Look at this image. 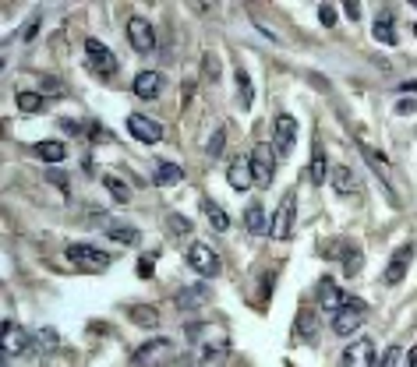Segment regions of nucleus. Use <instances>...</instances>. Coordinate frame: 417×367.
Returning a JSON list of instances; mask_svg holds the SVG:
<instances>
[{
	"label": "nucleus",
	"instance_id": "1",
	"mask_svg": "<svg viewBox=\"0 0 417 367\" xmlns=\"http://www.w3.org/2000/svg\"><path fill=\"white\" fill-rule=\"evenodd\" d=\"M293 141H297V120L290 113H280L273 120V152H276V159H287L290 156Z\"/></svg>",
	"mask_w": 417,
	"mask_h": 367
},
{
	"label": "nucleus",
	"instance_id": "2",
	"mask_svg": "<svg viewBox=\"0 0 417 367\" xmlns=\"http://www.w3.org/2000/svg\"><path fill=\"white\" fill-rule=\"evenodd\" d=\"M85 53H88V68H93V75H99V78H113L117 71H121L117 57H113L99 39H85Z\"/></svg>",
	"mask_w": 417,
	"mask_h": 367
},
{
	"label": "nucleus",
	"instance_id": "3",
	"mask_svg": "<svg viewBox=\"0 0 417 367\" xmlns=\"http://www.w3.org/2000/svg\"><path fill=\"white\" fill-rule=\"evenodd\" d=\"M248 163H251V177H255L258 188H269L273 173H276V152H273V145H255Z\"/></svg>",
	"mask_w": 417,
	"mask_h": 367
},
{
	"label": "nucleus",
	"instance_id": "4",
	"mask_svg": "<svg viewBox=\"0 0 417 367\" xmlns=\"http://www.w3.org/2000/svg\"><path fill=\"white\" fill-rule=\"evenodd\" d=\"M188 265L198 272V275H205V279H213V275H220V255L208 248V244H202V240H195L191 248H188Z\"/></svg>",
	"mask_w": 417,
	"mask_h": 367
},
{
	"label": "nucleus",
	"instance_id": "5",
	"mask_svg": "<svg viewBox=\"0 0 417 367\" xmlns=\"http://www.w3.org/2000/svg\"><path fill=\"white\" fill-rule=\"evenodd\" d=\"M365 315H368V308H365L361 300H343V308L333 315V332L336 335L357 332V328H361V321H365Z\"/></svg>",
	"mask_w": 417,
	"mask_h": 367
},
{
	"label": "nucleus",
	"instance_id": "6",
	"mask_svg": "<svg viewBox=\"0 0 417 367\" xmlns=\"http://www.w3.org/2000/svg\"><path fill=\"white\" fill-rule=\"evenodd\" d=\"M293 223H297V198L287 195V198L280 201V208H276V216L269 219V233H273L276 240H290V237H293Z\"/></svg>",
	"mask_w": 417,
	"mask_h": 367
},
{
	"label": "nucleus",
	"instance_id": "7",
	"mask_svg": "<svg viewBox=\"0 0 417 367\" xmlns=\"http://www.w3.org/2000/svg\"><path fill=\"white\" fill-rule=\"evenodd\" d=\"M68 261L78 265V268H88V272H103L110 265V258L96 248H88V244H71L68 248Z\"/></svg>",
	"mask_w": 417,
	"mask_h": 367
},
{
	"label": "nucleus",
	"instance_id": "8",
	"mask_svg": "<svg viewBox=\"0 0 417 367\" xmlns=\"http://www.w3.org/2000/svg\"><path fill=\"white\" fill-rule=\"evenodd\" d=\"M173 350V343L166 339V335H159V339H148V343H142L138 350H135V357H131V364L135 367H156L166 353Z\"/></svg>",
	"mask_w": 417,
	"mask_h": 367
},
{
	"label": "nucleus",
	"instance_id": "9",
	"mask_svg": "<svg viewBox=\"0 0 417 367\" xmlns=\"http://www.w3.org/2000/svg\"><path fill=\"white\" fill-rule=\"evenodd\" d=\"M128 131H131L135 141H142V145H156V141H163V124L148 120L145 113H131V117H128Z\"/></svg>",
	"mask_w": 417,
	"mask_h": 367
},
{
	"label": "nucleus",
	"instance_id": "10",
	"mask_svg": "<svg viewBox=\"0 0 417 367\" xmlns=\"http://www.w3.org/2000/svg\"><path fill=\"white\" fill-rule=\"evenodd\" d=\"M128 43H131L138 53H153V50H156V28L148 25L145 18H131V21H128Z\"/></svg>",
	"mask_w": 417,
	"mask_h": 367
},
{
	"label": "nucleus",
	"instance_id": "11",
	"mask_svg": "<svg viewBox=\"0 0 417 367\" xmlns=\"http://www.w3.org/2000/svg\"><path fill=\"white\" fill-rule=\"evenodd\" d=\"M410 261H414V244H403V248L393 251V258H389V265H385L382 279L389 283V286H400L403 275H407V268H410Z\"/></svg>",
	"mask_w": 417,
	"mask_h": 367
},
{
	"label": "nucleus",
	"instance_id": "12",
	"mask_svg": "<svg viewBox=\"0 0 417 367\" xmlns=\"http://www.w3.org/2000/svg\"><path fill=\"white\" fill-rule=\"evenodd\" d=\"M343 367H375V343L371 339H353L343 350Z\"/></svg>",
	"mask_w": 417,
	"mask_h": 367
},
{
	"label": "nucleus",
	"instance_id": "13",
	"mask_svg": "<svg viewBox=\"0 0 417 367\" xmlns=\"http://www.w3.org/2000/svg\"><path fill=\"white\" fill-rule=\"evenodd\" d=\"M0 350H4V357L28 353V350H32V335H28L25 328H18L14 321H4V343H0Z\"/></svg>",
	"mask_w": 417,
	"mask_h": 367
},
{
	"label": "nucleus",
	"instance_id": "14",
	"mask_svg": "<svg viewBox=\"0 0 417 367\" xmlns=\"http://www.w3.org/2000/svg\"><path fill=\"white\" fill-rule=\"evenodd\" d=\"M329 180H333V188H336L343 198L361 195V180H357V173H353L350 166H333V170H329Z\"/></svg>",
	"mask_w": 417,
	"mask_h": 367
},
{
	"label": "nucleus",
	"instance_id": "15",
	"mask_svg": "<svg viewBox=\"0 0 417 367\" xmlns=\"http://www.w3.org/2000/svg\"><path fill=\"white\" fill-rule=\"evenodd\" d=\"M343 300H347V297H343V290H340L333 279H322V283H318V308H322V311L336 315V311L343 308Z\"/></svg>",
	"mask_w": 417,
	"mask_h": 367
},
{
	"label": "nucleus",
	"instance_id": "16",
	"mask_svg": "<svg viewBox=\"0 0 417 367\" xmlns=\"http://www.w3.org/2000/svg\"><path fill=\"white\" fill-rule=\"evenodd\" d=\"M208 297H213V290H208L205 283H195V286L177 293V308H181V311H198Z\"/></svg>",
	"mask_w": 417,
	"mask_h": 367
},
{
	"label": "nucleus",
	"instance_id": "17",
	"mask_svg": "<svg viewBox=\"0 0 417 367\" xmlns=\"http://www.w3.org/2000/svg\"><path fill=\"white\" fill-rule=\"evenodd\" d=\"M159 92H163V75L159 71H142L135 78V96L138 99H156Z\"/></svg>",
	"mask_w": 417,
	"mask_h": 367
},
{
	"label": "nucleus",
	"instance_id": "18",
	"mask_svg": "<svg viewBox=\"0 0 417 367\" xmlns=\"http://www.w3.org/2000/svg\"><path fill=\"white\" fill-rule=\"evenodd\" d=\"M226 180H230V188H233V191H248L251 184H255V177H251V163H248V159H233L230 170H226Z\"/></svg>",
	"mask_w": 417,
	"mask_h": 367
},
{
	"label": "nucleus",
	"instance_id": "19",
	"mask_svg": "<svg viewBox=\"0 0 417 367\" xmlns=\"http://www.w3.org/2000/svg\"><path fill=\"white\" fill-rule=\"evenodd\" d=\"M329 159H325V152H322V145H315V152H311V166H308V180L311 184H325L329 180Z\"/></svg>",
	"mask_w": 417,
	"mask_h": 367
},
{
	"label": "nucleus",
	"instance_id": "20",
	"mask_svg": "<svg viewBox=\"0 0 417 367\" xmlns=\"http://www.w3.org/2000/svg\"><path fill=\"white\" fill-rule=\"evenodd\" d=\"M244 230H248V233H255V237L269 233V219H265L262 205H248V208H244Z\"/></svg>",
	"mask_w": 417,
	"mask_h": 367
},
{
	"label": "nucleus",
	"instance_id": "21",
	"mask_svg": "<svg viewBox=\"0 0 417 367\" xmlns=\"http://www.w3.org/2000/svg\"><path fill=\"white\" fill-rule=\"evenodd\" d=\"M202 212L208 216V223H213L216 233H226V230H230V216H226V212H223L213 198H202Z\"/></svg>",
	"mask_w": 417,
	"mask_h": 367
},
{
	"label": "nucleus",
	"instance_id": "22",
	"mask_svg": "<svg viewBox=\"0 0 417 367\" xmlns=\"http://www.w3.org/2000/svg\"><path fill=\"white\" fill-rule=\"evenodd\" d=\"M36 156H39V159H46V163H64L68 148H64V141L46 138V141H36Z\"/></svg>",
	"mask_w": 417,
	"mask_h": 367
},
{
	"label": "nucleus",
	"instance_id": "23",
	"mask_svg": "<svg viewBox=\"0 0 417 367\" xmlns=\"http://www.w3.org/2000/svg\"><path fill=\"white\" fill-rule=\"evenodd\" d=\"M153 180L159 184V188H170V184H181V180H184V170L177 166V163H156Z\"/></svg>",
	"mask_w": 417,
	"mask_h": 367
},
{
	"label": "nucleus",
	"instance_id": "24",
	"mask_svg": "<svg viewBox=\"0 0 417 367\" xmlns=\"http://www.w3.org/2000/svg\"><path fill=\"white\" fill-rule=\"evenodd\" d=\"M103 230H106L110 240H117V244H131V248H135L138 237H142V233H138L135 226H128V223H106Z\"/></svg>",
	"mask_w": 417,
	"mask_h": 367
},
{
	"label": "nucleus",
	"instance_id": "25",
	"mask_svg": "<svg viewBox=\"0 0 417 367\" xmlns=\"http://www.w3.org/2000/svg\"><path fill=\"white\" fill-rule=\"evenodd\" d=\"M128 318H131L135 325H145V328H156V325H159L156 308H148V304H138V308H131V311H128Z\"/></svg>",
	"mask_w": 417,
	"mask_h": 367
},
{
	"label": "nucleus",
	"instance_id": "26",
	"mask_svg": "<svg viewBox=\"0 0 417 367\" xmlns=\"http://www.w3.org/2000/svg\"><path fill=\"white\" fill-rule=\"evenodd\" d=\"M375 39L396 46V25H393V18H385V14H382V18L375 21Z\"/></svg>",
	"mask_w": 417,
	"mask_h": 367
},
{
	"label": "nucleus",
	"instance_id": "27",
	"mask_svg": "<svg viewBox=\"0 0 417 367\" xmlns=\"http://www.w3.org/2000/svg\"><path fill=\"white\" fill-rule=\"evenodd\" d=\"M43 96H39V92H18V110L21 113H39L43 110Z\"/></svg>",
	"mask_w": 417,
	"mask_h": 367
},
{
	"label": "nucleus",
	"instance_id": "28",
	"mask_svg": "<svg viewBox=\"0 0 417 367\" xmlns=\"http://www.w3.org/2000/svg\"><path fill=\"white\" fill-rule=\"evenodd\" d=\"M103 184H106V191H110L117 201H121V205H124V201H131V188H128L124 180H117V177H103Z\"/></svg>",
	"mask_w": 417,
	"mask_h": 367
},
{
	"label": "nucleus",
	"instance_id": "29",
	"mask_svg": "<svg viewBox=\"0 0 417 367\" xmlns=\"http://www.w3.org/2000/svg\"><path fill=\"white\" fill-rule=\"evenodd\" d=\"M297 332H301L304 339H315V315H311V311H301V315H297Z\"/></svg>",
	"mask_w": 417,
	"mask_h": 367
},
{
	"label": "nucleus",
	"instance_id": "30",
	"mask_svg": "<svg viewBox=\"0 0 417 367\" xmlns=\"http://www.w3.org/2000/svg\"><path fill=\"white\" fill-rule=\"evenodd\" d=\"M237 85H241V106H251V78H248V71H237Z\"/></svg>",
	"mask_w": 417,
	"mask_h": 367
},
{
	"label": "nucleus",
	"instance_id": "31",
	"mask_svg": "<svg viewBox=\"0 0 417 367\" xmlns=\"http://www.w3.org/2000/svg\"><path fill=\"white\" fill-rule=\"evenodd\" d=\"M166 223H170V230H173L177 237H188V233H191V219H184V216H177V212H173V216H170Z\"/></svg>",
	"mask_w": 417,
	"mask_h": 367
},
{
	"label": "nucleus",
	"instance_id": "32",
	"mask_svg": "<svg viewBox=\"0 0 417 367\" xmlns=\"http://www.w3.org/2000/svg\"><path fill=\"white\" fill-rule=\"evenodd\" d=\"M318 21H322L325 28H333V25L340 21V14H336V8H329V4H322V8H318Z\"/></svg>",
	"mask_w": 417,
	"mask_h": 367
},
{
	"label": "nucleus",
	"instance_id": "33",
	"mask_svg": "<svg viewBox=\"0 0 417 367\" xmlns=\"http://www.w3.org/2000/svg\"><path fill=\"white\" fill-rule=\"evenodd\" d=\"M396 364H400V346H389V350L382 353V360H378L375 367H396Z\"/></svg>",
	"mask_w": 417,
	"mask_h": 367
},
{
	"label": "nucleus",
	"instance_id": "34",
	"mask_svg": "<svg viewBox=\"0 0 417 367\" xmlns=\"http://www.w3.org/2000/svg\"><path fill=\"white\" fill-rule=\"evenodd\" d=\"M36 339H39V346H43V350H53V346H57V332H53V328H43V332L36 335Z\"/></svg>",
	"mask_w": 417,
	"mask_h": 367
},
{
	"label": "nucleus",
	"instance_id": "35",
	"mask_svg": "<svg viewBox=\"0 0 417 367\" xmlns=\"http://www.w3.org/2000/svg\"><path fill=\"white\" fill-rule=\"evenodd\" d=\"M223 145H226V135H223V128L213 135V141H208V156H216V152H223Z\"/></svg>",
	"mask_w": 417,
	"mask_h": 367
},
{
	"label": "nucleus",
	"instance_id": "36",
	"mask_svg": "<svg viewBox=\"0 0 417 367\" xmlns=\"http://www.w3.org/2000/svg\"><path fill=\"white\" fill-rule=\"evenodd\" d=\"M36 32H39V14H32V18H28V25H25L21 39H25V43H28V39H36Z\"/></svg>",
	"mask_w": 417,
	"mask_h": 367
},
{
	"label": "nucleus",
	"instance_id": "37",
	"mask_svg": "<svg viewBox=\"0 0 417 367\" xmlns=\"http://www.w3.org/2000/svg\"><path fill=\"white\" fill-rule=\"evenodd\" d=\"M357 268H361V255H357V251H350V258H347V275H353Z\"/></svg>",
	"mask_w": 417,
	"mask_h": 367
},
{
	"label": "nucleus",
	"instance_id": "38",
	"mask_svg": "<svg viewBox=\"0 0 417 367\" xmlns=\"http://www.w3.org/2000/svg\"><path fill=\"white\" fill-rule=\"evenodd\" d=\"M138 275H145V279H148V275H153V261H148V258L138 265Z\"/></svg>",
	"mask_w": 417,
	"mask_h": 367
},
{
	"label": "nucleus",
	"instance_id": "39",
	"mask_svg": "<svg viewBox=\"0 0 417 367\" xmlns=\"http://www.w3.org/2000/svg\"><path fill=\"white\" fill-rule=\"evenodd\" d=\"M400 92H417V78H410V81H403V85H396Z\"/></svg>",
	"mask_w": 417,
	"mask_h": 367
},
{
	"label": "nucleus",
	"instance_id": "40",
	"mask_svg": "<svg viewBox=\"0 0 417 367\" xmlns=\"http://www.w3.org/2000/svg\"><path fill=\"white\" fill-rule=\"evenodd\" d=\"M400 113H403V117L414 113V99H403V103H400Z\"/></svg>",
	"mask_w": 417,
	"mask_h": 367
},
{
	"label": "nucleus",
	"instance_id": "41",
	"mask_svg": "<svg viewBox=\"0 0 417 367\" xmlns=\"http://www.w3.org/2000/svg\"><path fill=\"white\" fill-rule=\"evenodd\" d=\"M347 14L357 21V18H361V8H357V4H347Z\"/></svg>",
	"mask_w": 417,
	"mask_h": 367
},
{
	"label": "nucleus",
	"instance_id": "42",
	"mask_svg": "<svg viewBox=\"0 0 417 367\" xmlns=\"http://www.w3.org/2000/svg\"><path fill=\"white\" fill-rule=\"evenodd\" d=\"M407 367H417V346H414V350L407 353Z\"/></svg>",
	"mask_w": 417,
	"mask_h": 367
},
{
	"label": "nucleus",
	"instance_id": "43",
	"mask_svg": "<svg viewBox=\"0 0 417 367\" xmlns=\"http://www.w3.org/2000/svg\"><path fill=\"white\" fill-rule=\"evenodd\" d=\"M414 39H417V25H414Z\"/></svg>",
	"mask_w": 417,
	"mask_h": 367
},
{
	"label": "nucleus",
	"instance_id": "44",
	"mask_svg": "<svg viewBox=\"0 0 417 367\" xmlns=\"http://www.w3.org/2000/svg\"><path fill=\"white\" fill-rule=\"evenodd\" d=\"M0 367H8V360H4V364H0Z\"/></svg>",
	"mask_w": 417,
	"mask_h": 367
}]
</instances>
